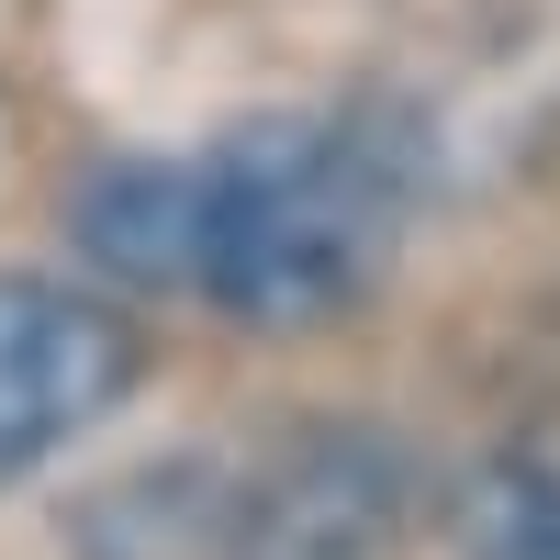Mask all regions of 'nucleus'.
Returning a JSON list of instances; mask_svg holds the SVG:
<instances>
[{"label": "nucleus", "instance_id": "nucleus-1", "mask_svg": "<svg viewBox=\"0 0 560 560\" xmlns=\"http://www.w3.org/2000/svg\"><path fill=\"white\" fill-rule=\"evenodd\" d=\"M79 247L135 292H202L247 325H314L393 247V158L359 124L280 113L202 158H113L79 191Z\"/></svg>", "mask_w": 560, "mask_h": 560}, {"label": "nucleus", "instance_id": "nucleus-2", "mask_svg": "<svg viewBox=\"0 0 560 560\" xmlns=\"http://www.w3.org/2000/svg\"><path fill=\"white\" fill-rule=\"evenodd\" d=\"M135 393V325L79 280H0V482L45 471Z\"/></svg>", "mask_w": 560, "mask_h": 560}, {"label": "nucleus", "instance_id": "nucleus-3", "mask_svg": "<svg viewBox=\"0 0 560 560\" xmlns=\"http://www.w3.org/2000/svg\"><path fill=\"white\" fill-rule=\"evenodd\" d=\"M393 527V459L370 438H314L236 504V560H370Z\"/></svg>", "mask_w": 560, "mask_h": 560}, {"label": "nucleus", "instance_id": "nucleus-4", "mask_svg": "<svg viewBox=\"0 0 560 560\" xmlns=\"http://www.w3.org/2000/svg\"><path fill=\"white\" fill-rule=\"evenodd\" d=\"M459 549L471 560H560V482L527 471V459L482 471L471 504H459Z\"/></svg>", "mask_w": 560, "mask_h": 560}]
</instances>
